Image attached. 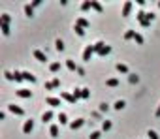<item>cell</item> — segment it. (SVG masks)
<instances>
[{
    "label": "cell",
    "instance_id": "1",
    "mask_svg": "<svg viewBox=\"0 0 160 139\" xmlns=\"http://www.w3.org/2000/svg\"><path fill=\"white\" fill-rule=\"evenodd\" d=\"M93 53H96V51H94V45H87V47H85V51H83V60L89 62V60H90V57H93Z\"/></svg>",
    "mask_w": 160,
    "mask_h": 139
},
{
    "label": "cell",
    "instance_id": "2",
    "mask_svg": "<svg viewBox=\"0 0 160 139\" xmlns=\"http://www.w3.org/2000/svg\"><path fill=\"white\" fill-rule=\"evenodd\" d=\"M8 109H10L13 115H25V111H23L19 105H15V104H10V105H8Z\"/></svg>",
    "mask_w": 160,
    "mask_h": 139
},
{
    "label": "cell",
    "instance_id": "3",
    "mask_svg": "<svg viewBox=\"0 0 160 139\" xmlns=\"http://www.w3.org/2000/svg\"><path fill=\"white\" fill-rule=\"evenodd\" d=\"M130 11H132V2H130V0H126L125 6H122V17H128Z\"/></svg>",
    "mask_w": 160,
    "mask_h": 139
},
{
    "label": "cell",
    "instance_id": "4",
    "mask_svg": "<svg viewBox=\"0 0 160 139\" xmlns=\"http://www.w3.org/2000/svg\"><path fill=\"white\" fill-rule=\"evenodd\" d=\"M61 85V81H58L57 77L53 79V81H49V83H45V90H53V89H57V86Z\"/></svg>",
    "mask_w": 160,
    "mask_h": 139
},
{
    "label": "cell",
    "instance_id": "5",
    "mask_svg": "<svg viewBox=\"0 0 160 139\" xmlns=\"http://www.w3.org/2000/svg\"><path fill=\"white\" fill-rule=\"evenodd\" d=\"M61 98H62V100H66L68 104H75L74 94H70V92H62V94H61Z\"/></svg>",
    "mask_w": 160,
    "mask_h": 139
},
{
    "label": "cell",
    "instance_id": "6",
    "mask_svg": "<svg viewBox=\"0 0 160 139\" xmlns=\"http://www.w3.org/2000/svg\"><path fill=\"white\" fill-rule=\"evenodd\" d=\"M83 124H85V120H83V118H77V120L70 122V128H72V130H79Z\"/></svg>",
    "mask_w": 160,
    "mask_h": 139
},
{
    "label": "cell",
    "instance_id": "7",
    "mask_svg": "<svg viewBox=\"0 0 160 139\" xmlns=\"http://www.w3.org/2000/svg\"><path fill=\"white\" fill-rule=\"evenodd\" d=\"M32 128H34V120L30 118V120H26V122H25V126H23V132H25V133H30V132H32Z\"/></svg>",
    "mask_w": 160,
    "mask_h": 139
},
{
    "label": "cell",
    "instance_id": "8",
    "mask_svg": "<svg viewBox=\"0 0 160 139\" xmlns=\"http://www.w3.org/2000/svg\"><path fill=\"white\" fill-rule=\"evenodd\" d=\"M34 57L38 58L40 62H45V60H47V58H45V53H43V51H40V49H36V51H34Z\"/></svg>",
    "mask_w": 160,
    "mask_h": 139
},
{
    "label": "cell",
    "instance_id": "9",
    "mask_svg": "<svg viewBox=\"0 0 160 139\" xmlns=\"http://www.w3.org/2000/svg\"><path fill=\"white\" fill-rule=\"evenodd\" d=\"M45 104L47 105H53V107H58V105H61V100H58V98H47Z\"/></svg>",
    "mask_w": 160,
    "mask_h": 139
},
{
    "label": "cell",
    "instance_id": "10",
    "mask_svg": "<svg viewBox=\"0 0 160 139\" xmlns=\"http://www.w3.org/2000/svg\"><path fill=\"white\" fill-rule=\"evenodd\" d=\"M17 96H21V98H30L32 92H30V90H26V89H19V90H17Z\"/></svg>",
    "mask_w": 160,
    "mask_h": 139
},
{
    "label": "cell",
    "instance_id": "11",
    "mask_svg": "<svg viewBox=\"0 0 160 139\" xmlns=\"http://www.w3.org/2000/svg\"><path fill=\"white\" fill-rule=\"evenodd\" d=\"M23 79H25V81H30V83H36V77L30 71H23Z\"/></svg>",
    "mask_w": 160,
    "mask_h": 139
},
{
    "label": "cell",
    "instance_id": "12",
    "mask_svg": "<svg viewBox=\"0 0 160 139\" xmlns=\"http://www.w3.org/2000/svg\"><path fill=\"white\" fill-rule=\"evenodd\" d=\"M90 2H93V10H96V11H98V13H102V11H104L102 4H100L98 0H90Z\"/></svg>",
    "mask_w": 160,
    "mask_h": 139
},
{
    "label": "cell",
    "instance_id": "13",
    "mask_svg": "<svg viewBox=\"0 0 160 139\" xmlns=\"http://www.w3.org/2000/svg\"><path fill=\"white\" fill-rule=\"evenodd\" d=\"M75 25H79V26H81V28H89V21H87V19H83V17H79Z\"/></svg>",
    "mask_w": 160,
    "mask_h": 139
},
{
    "label": "cell",
    "instance_id": "14",
    "mask_svg": "<svg viewBox=\"0 0 160 139\" xmlns=\"http://www.w3.org/2000/svg\"><path fill=\"white\" fill-rule=\"evenodd\" d=\"M10 21H11V15H8V13H2V15H0V23L10 25Z\"/></svg>",
    "mask_w": 160,
    "mask_h": 139
},
{
    "label": "cell",
    "instance_id": "15",
    "mask_svg": "<svg viewBox=\"0 0 160 139\" xmlns=\"http://www.w3.org/2000/svg\"><path fill=\"white\" fill-rule=\"evenodd\" d=\"M66 66H68V70H72V71H77V66H75V62L72 60V58H68V60H66Z\"/></svg>",
    "mask_w": 160,
    "mask_h": 139
},
{
    "label": "cell",
    "instance_id": "16",
    "mask_svg": "<svg viewBox=\"0 0 160 139\" xmlns=\"http://www.w3.org/2000/svg\"><path fill=\"white\" fill-rule=\"evenodd\" d=\"M49 133H51V137H57V136H58V126H57V124H51Z\"/></svg>",
    "mask_w": 160,
    "mask_h": 139
},
{
    "label": "cell",
    "instance_id": "17",
    "mask_svg": "<svg viewBox=\"0 0 160 139\" xmlns=\"http://www.w3.org/2000/svg\"><path fill=\"white\" fill-rule=\"evenodd\" d=\"M51 118H53V113H51V111H45V113L42 115V120H43V122H49Z\"/></svg>",
    "mask_w": 160,
    "mask_h": 139
},
{
    "label": "cell",
    "instance_id": "18",
    "mask_svg": "<svg viewBox=\"0 0 160 139\" xmlns=\"http://www.w3.org/2000/svg\"><path fill=\"white\" fill-rule=\"evenodd\" d=\"M25 13L29 15V17L34 15V8H32V4H26V6H25Z\"/></svg>",
    "mask_w": 160,
    "mask_h": 139
},
{
    "label": "cell",
    "instance_id": "19",
    "mask_svg": "<svg viewBox=\"0 0 160 139\" xmlns=\"http://www.w3.org/2000/svg\"><path fill=\"white\" fill-rule=\"evenodd\" d=\"M72 94H74V98H75V102H77V100H79V98H83V90H81V89H74V92H72Z\"/></svg>",
    "mask_w": 160,
    "mask_h": 139
},
{
    "label": "cell",
    "instance_id": "20",
    "mask_svg": "<svg viewBox=\"0 0 160 139\" xmlns=\"http://www.w3.org/2000/svg\"><path fill=\"white\" fill-rule=\"evenodd\" d=\"M145 15H147L145 11H141V10H139L138 13H136V17H138V21H139V23H143V21H147V19H145Z\"/></svg>",
    "mask_w": 160,
    "mask_h": 139
},
{
    "label": "cell",
    "instance_id": "21",
    "mask_svg": "<svg viewBox=\"0 0 160 139\" xmlns=\"http://www.w3.org/2000/svg\"><path fill=\"white\" fill-rule=\"evenodd\" d=\"M106 85H107V86H117V85H119V79L111 77V79H107V81H106Z\"/></svg>",
    "mask_w": 160,
    "mask_h": 139
},
{
    "label": "cell",
    "instance_id": "22",
    "mask_svg": "<svg viewBox=\"0 0 160 139\" xmlns=\"http://www.w3.org/2000/svg\"><path fill=\"white\" fill-rule=\"evenodd\" d=\"M117 70L121 71V73H128V66H126V64H121V62L117 64Z\"/></svg>",
    "mask_w": 160,
    "mask_h": 139
},
{
    "label": "cell",
    "instance_id": "23",
    "mask_svg": "<svg viewBox=\"0 0 160 139\" xmlns=\"http://www.w3.org/2000/svg\"><path fill=\"white\" fill-rule=\"evenodd\" d=\"M109 53H111V47H109V45H106V47H104V49L100 51L98 55H100V57H106V55H109Z\"/></svg>",
    "mask_w": 160,
    "mask_h": 139
},
{
    "label": "cell",
    "instance_id": "24",
    "mask_svg": "<svg viewBox=\"0 0 160 139\" xmlns=\"http://www.w3.org/2000/svg\"><path fill=\"white\" fill-rule=\"evenodd\" d=\"M89 8H93V2H90V0H85V2L81 4V10H83V11H87Z\"/></svg>",
    "mask_w": 160,
    "mask_h": 139
},
{
    "label": "cell",
    "instance_id": "25",
    "mask_svg": "<svg viewBox=\"0 0 160 139\" xmlns=\"http://www.w3.org/2000/svg\"><path fill=\"white\" fill-rule=\"evenodd\" d=\"M0 28H2V34H4V36L10 34V25H4V23H0Z\"/></svg>",
    "mask_w": 160,
    "mask_h": 139
},
{
    "label": "cell",
    "instance_id": "26",
    "mask_svg": "<svg viewBox=\"0 0 160 139\" xmlns=\"http://www.w3.org/2000/svg\"><path fill=\"white\" fill-rule=\"evenodd\" d=\"M104 47H106V43H104V41H98V43H94V51H96V53H100V51H102Z\"/></svg>",
    "mask_w": 160,
    "mask_h": 139
},
{
    "label": "cell",
    "instance_id": "27",
    "mask_svg": "<svg viewBox=\"0 0 160 139\" xmlns=\"http://www.w3.org/2000/svg\"><path fill=\"white\" fill-rule=\"evenodd\" d=\"M74 30H75V34H77V36H85V28H81L79 25H75Z\"/></svg>",
    "mask_w": 160,
    "mask_h": 139
},
{
    "label": "cell",
    "instance_id": "28",
    "mask_svg": "<svg viewBox=\"0 0 160 139\" xmlns=\"http://www.w3.org/2000/svg\"><path fill=\"white\" fill-rule=\"evenodd\" d=\"M13 79H15L17 83H21V81H23V71H15V73H13Z\"/></svg>",
    "mask_w": 160,
    "mask_h": 139
},
{
    "label": "cell",
    "instance_id": "29",
    "mask_svg": "<svg viewBox=\"0 0 160 139\" xmlns=\"http://www.w3.org/2000/svg\"><path fill=\"white\" fill-rule=\"evenodd\" d=\"M125 105H126V104H125L122 100H117V102H115V105H113V107H115V109H119V111H121V109H122Z\"/></svg>",
    "mask_w": 160,
    "mask_h": 139
},
{
    "label": "cell",
    "instance_id": "30",
    "mask_svg": "<svg viewBox=\"0 0 160 139\" xmlns=\"http://www.w3.org/2000/svg\"><path fill=\"white\" fill-rule=\"evenodd\" d=\"M55 47H57V51H64V43H62V39H57V41H55Z\"/></svg>",
    "mask_w": 160,
    "mask_h": 139
},
{
    "label": "cell",
    "instance_id": "31",
    "mask_svg": "<svg viewBox=\"0 0 160 139\" xmlns=\"http://www.w3.org/2000/svg\"><path fill=\"white\" fill-rule=\"evenodd\" d=\"M134 36H136L134 30H126V32H125V39H132Z\"/></svg>",
    "mask_w": 160,
    "mask_h": 139
},
{
    "label": "cell",
    "instance_id": "32",
    "mask_svg": "<svg viewBox=\"0 0 160 139\" xmlns=\"http://www.w3.org/2000/svg\"><path fill=\"white\" fill-rule=\"evenodd\" d=\"M58 68H61V62H53V64L49 66V70H51V71H58Z\"/></svg>",
    "mask_w": 160,
    "mask_h": 139
},
{
    "label": "cell",
    "instance_id": "33",
    "mask_svg": "<svg viewBox=\"0 0 160 139\" xmlns=\"http://www.w3.org/2000/svg\"><path fill=\"white\" fill-rule=\"evenodd\" d=\"M58 120H61V124H68V117L64 113H61L58 115Z\"/></svg>",
    "mask_w": 160,
    "mask_h": 139
},
{
    "label": "cell",
    "instance_id": "34",
    "mask_svg": "<svg viewBox=\"0 0 160 139\" xmlns=\"http://www.w3.org/2000/svg\"><path fill=\"white\" fill-rule=\"evenodd\" d=\"M134 39H136V43H139V45H141V43H143V36H141V34H138V32H136Z\"/></svg>",
    "mask_w": 160,
    "mask_h": 139
},
{
    "label": "cell",
    "instance_id": "35",
    "mask_svg": "<svg viewBox=\"0 0 160 139\" xmlns=\"http://www.w3.org/2000/svg\"><path fill=\"white\" fill-rule=\"evenodd\" d=\"M102 130H104V132H107V130H111V122H109V120H106V122L102 124Z\"/></svg>",
    "mask_w": 160,
    "mask_h": 139
},
{
    "label": "cell",
    "instance_id": "36",
    "mask_svg": "<svg viewBox=\"0 0 160 139\" xmlns=\"http://www.w3.org/2000/svg\"><path fill=\"white\" fill-rule=\"evenodd\" d=\"M147 136H149L151 139H158V133L154 132V130H149V133H147Z\"/></svg>",
    "mask_w": 160,
    "mask_h": 139
},
{
    "label": "cell",
    "instance_id": "37",
    "mask_svg": "<svg viewBox=\"0 0 160 139\" xmlns=\"http://www.w3.org/2000/svg\"><path fill=\"white\" fill-rule=\"evenodd\" d=\"M100 136H102V133H100V132H93V133H90V139H100Z\"/></svg>",
    "mask_w": 160,
    "mask_h": 139
},
{
    "label": "cell",
    "instance_id": "38",
    "mask_svg": "<svg viewBox=\"0 0 160 139\" xmlns=\"http://www.w3.org/2000/svg\"><path fill=\"white\" fill-rule=\"evenodd\" d=\"M81 90H83V98L87 100V98L90 96V90H89V89H81Z\"/></svg>",
    "mask_w": 160,
    "mask_h": 139
},
{
    "label": "cell",
    "instance_id": "39",
    "mask_svg": "<svg viewBox=\"0 0 160 139\" xmlns=\"http://www.w3.org/2000/svg\"><path fill=\"white\" fill-rule=\"evenodd\" d=\"M154 17H157V15H154V13H147V15H145V19H147V21H149V23H151V21H153V19H154Z\"/></svg>",
    "mask_w": 160,
    "mask_h": 139
},
{
    "label": "cell",
    "instance_id": "40",
    "mask_svg": "<svg viewBox=\"0 0 160 139\" xmlns=\"http://www.w3.org/2000/svg\"><path fill=\"white\" fill-rule=\"evenodd\" d=\"M138 81H139L138 75H130V83H138Z\"/></svg>",
    "mask_w": 160,
    "mask_h": 139
},
{
    "label": "cell",
    "instance_id": "41",
    "mask_svg": "<svg viewBox=\"0 0 160 139\" xmlns=\"http://www.w3.org/2000/svg\"><path fill=\"white\" fill-rule=\"evenodd\" d=\"M4 75H6V79H10V81L13 79V73H10V71H4Z\"/></svg>",
    "mask_w": 160,
    "mask_h": 139
},
{
    "label": "cell",
    "instance_id": "42",
    "mask_svg": "<svg viewBox=\"0 0 160 139\" xmlns=\"http://www.w3.org/2000/svg\"><path fill=\"white\" fill-rule=\"evenodd\" d=\"M40 4H42V0H34V2H32V8H38Z\"/></svg>",
    "mask_w": 160,
    "mask_h": 139
},
{
    "label": "cell",
    "instance_id": "43",
    "mask_svg": "<svg viewBox=\"0 0 160 139\" xmlns=\"http://www.w3.org/2000/svg\"><path fill=\"white\" fill-rule=\"evenodd\" d=\"M141 26H143V28H149L151 23H149V21H143V23H141Z\"/></svg>",
    "mask_w": 160,
    "mask_h": 139
},
{
    "label": "cell",
    "instance_id": "44",
    "mask_svg": "<svg viewBox=\"0 0 160 139\" xmlns=\"http://www.w3.org/2000/svg\"><path fill=\"white\" fill-rule=\"evenodd\" d=\"M100 111H107V104H102V105H100Z\"/></svg>",
    "mask_w": 160,
    "mask_h": 139
},
{
    "label": "cell",
    "instance_id": "45",
    "mask_svg": "<svg viewBox=\"0 0 160 139\" xmlns=\"http://www.w3.org/2000/svg\"><path fill=\"white\" fill-rule=\"evenodd\" d=\"M157 117H160V107H158V109H157Z\"/></svg>",
    "mask_w": 160,
    "mask_h": 139
},
{
    "label": "cell",
    "instance_id": "46",
    "mask_svg": "<svg viewBox=\"0 0 160 139\" xmlns=\"http://www.w3.org/2000/svg\"><path fill=\"white\" fill-rule=\"evenodd\" d=\"M158 6H160V2H158Z\"/></svg>",
    "mask_w": 160,
    "mask_h": 139
}]
</instances>
